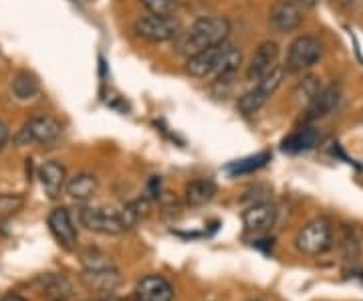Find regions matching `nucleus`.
Wrapping results in <instances>:
<instances>
[{"mask_svg":"<svg viewBox=\"0 0 363 301\" xmlns=\"http://www.w3.org/2000/svg\"><path fill=\"white\" fill-rule=\"evenodd\" d=\"M83 267L85 269H83L81 281L87 285V289L95 291V293L109 295L121 283L117 267L101 251H93L89 255H85Z\"/></svg>","mask_w":363,"mask_h":301,"instance_id":"2","label":"nucleus"},{"mask_svg":"<svg viewBox=\"0 0 363 301\" xmlns=\"http://www.w3.org/2000/svg\"><path fill=\"white\" fill-rule=\"evenodd\" d=\"M39 81H37V77L33 73H28V71H18L13 77V81H11V92L21 102L33 99L39 93Z\"/></svg>","mask_w":363,"mask_h":301,"instance_id":"20","label":"nucleus"},{"mask_svg":"<svg viewBox=\"0 0 363 301\" xmlns=\"http://www.w3.org/2000/svg\"><path fill=\"white\" fill-rule=\"evenodd\" d=\"M89 301H116L113 297H97V300H89Z\"/></svg>","mask_w":363,"mask_h":301,"instance_id":"29","label":"nucleus"},{"mask_svg":"<svg viewBox=\"0 0 363 301\" xmlns=\"http://www.w3.org/2000/svg\"><path fill=\"white\" fill-rule=\"evenodd\" d=\"M277 61H279V45L274 40H262L248 61L247 79L259 81L260 77H264L271 69L277 67Z\"/></svg>","mask_w":363,"mask_h":301,"instance_id":"9","label":"nucleus"},{"mask_svg":"<svg viewBox=\"0 0 363 301\" xmlns=\"http://www.w3.org/2000/svg\"><path fill=\"white\" fill-rule=\"evenodd\" d=\"M240 65H242V51L236 45L226 43L224 45V51H222L220 63H218L212 77L216 79V81H220V83L222 81H228V79H233L238 73Z\"/></svg>","mask_w":363,"mask_h":301,"instance_id":"18","label":"nucleus"},{"mask_svg":"<svg viewBox=\"0 0 363 301\" xmlns=\"http://www.w3.org/2000/svg\"><path fill=\"white\" fill-rule=\"evenodd\" d=\"M0 301H26L23 295H18V293H6L4 297H0Z\"/></svg>","mask_w":363,"mask_h":301,"instance_id":"27","label":"nucleus"},{"mask_svg":"<svg viewBox=\"0 0 363 301\" xmlns=\"http://www.w3.org/2000/svg\"><path fill=\"white\" fill-rule=\"evenodd\" d=\"M226 43H228V40H226ZM226 43H220V45H216V47H210V49H204V51L196 53L192 57H188V59H186V67H184L186 73L194 79L212 77L214 71H216V67L220 63L222 51H224V45H226Z\"/></svg>","mask_w":363,"mask_h":301,"instance_id":"12","label":"nucleus"},{"mask_svg":"<svg viewBox=\"0 0 363 301\" xmlns=\"http://www.w3.org/2000/svg\"><path fill=\"white\" fill-rule=\"evenodd\" d=\"M140 4H143L150 14L169 16L174 13V0H140Z\"/></svg>","mask_w":363,"mask_h":301,"instance_id":"25","label":"nucleus"},{"mask_svg":"<svg viewBox=\"0 0 363 301\" xmlns=\"http://www.w3.org/2000/svg\"><path fill=\"white\" fill-rule=\"evenodd\" d=\"M138 301H174V285L166 277L145 275L135 285Z\"/></svg>","mask_w":363,"mask_h":301,"instance_id":"14","label":"nucleus"},{"mask_svg":"<svg viewBox=\"0 0 363 301\" xmlns=\"http://www.w3.org/2000/svg\"><path fill=\"white\" fill-rule=\"evenodd\" d=\"M79 223L91 233H99V235H121L128 231L121 219V212L105 207H85L79 212Z\"/></svg>","mask_w":363,"mask_h":301,"instance_id":"7","label":"nucleus"},{"mask_svg":"<svg viewBox=\"0 0 363 301\" xmlns=\"http://www.w3.org/2000/svg\"><path fill=\"white\" fill-rule=\"evenodd\" d=\"M97 188H99V182H97L95 174H91V172H79L75 176H71L65 184L67 195L79 202H85L95 197Z\"/></svg>","mask_w":363,"mask_h":301,"instance_id":"16","label":"nucleus"},{"mask_svg":"<svg viewBox=\"0 0 363 301\" xmlns=\"http://www.w3.org/2000/svg\"><path fill=\"white\" fill-rule=\"evenodd\" d=\"M321 57H323V43L317 37L313 35L297 37L286 51L285 71L286 73H305L313 65H317Z\"/></svg>","mask_w":363,"mask_h":301,"instance_id":"4","label":"nucleus"},{"mask_svg":"<svg viewBox=\"0 0 363 301\" xmlns=\"http://www.w3.org/2000/svg\"><path fill=\"white\" fill-rule=\"evenodd\" d=\"M49 229H51L55 241L67 251H73L77 247V229L71 219V212L65 207H59L49 214Z\"/></svg>","mask_w":363,"mask_h":301,"instance_id":"10","label":"nucleus"},{"mask_svg":"<svg viewBox=\"0 0 363 301\" xmlns=\"http://www.w3.org/2000/svg\"><path fill=\"white\" fill-rule=\"evenodd\" d=\"M291 2H295L298 6H315L319 0H291Z\"/></svg>","mask_w":363,"mask_h":301,"instance_id":"28","label":"nucleus"},{"mask_svg":"<svg viewBox=\"0 0 363 301\" xmlns=\"http://www.w3.org/2000/svg\"><path fill=\"white\" fill-rule=\"evenodd\" d=\"M269 160H271V154H269V152H262V154H257V156H248L242 158V160H236L230 166H226V172H228L230 176L250 174V172L260 170L262 166H267Z\"/></svg>","mask_w":363,"mask_h":301,"instance_id":"22","label":"nucleus"},{"mask_svg":"<svg viewBox=\"0 0 363 301\" xmlns=\"http://www.w3.org/2000/svg\"><path fill=\"white\" fill-rule=\"evenodd\" d=\"M283 77H285V67L281 65H277L274 69H271L264 77H260L259 81H257V85L238 99V109H240V114H245V116H255L260 107L267 104L272 95H274V92L281 87Z\"/></svg>","mask_w":363,"mask_h":301,"instance_id":"5","label":"nucleus"},{"mask_svg":"<svg viewBox=\"0 0 363 301\" xmlns=\"http://www.w3.org/2000/svg\"><path fill=\"white\" fill-rule=\"evenodd\" d=\"M25 207V197L21 195H0V221H9Z\"/></svg>","mask_w":363,"mask_h":301,"instance_id":"24","label":"nucleus"},{"mask_svg":"<svg viewBox=\"0 0 363 301\" xmlns=\"http://www.w3.org/2000/svg\"><path fill=\"white\" fill-rule=\"evenodd\" d=\"M216 192H218V186L210 178L192 180V182L186 184V188H184V197H186V202L190 207H204L216 197Z\"/></svg>","mask_w":363,"mask_h":301,"instance_id":"17","label":"nucleus"},{"mask_svg":"<svg viewBox=\"0 0 363 301\" xmlns=\"http://www.w3.org/2000/svg\"><path fill=\"white\" fill-rule=\"evenodd\" d=\"M317 140H319V133L317 130H313V128H303V130H297L295 133H291L289 138H286L285 142H283V150L285 152H307V150H311L313 146L317 144Z\"/></svg>","mask_w":363,"mask_h":301,"instance_id":"21","label":"nucleus"},{"mask_svg":"<svg viewBox=\"0 0 363 301\" xmlns=\"http://www.w3.org/2000/svg\"><path fill=\"white\" fill-rule=\"evenodd\" d=\"M339 102V89L335 85H329L325 89H319V93L315 95L309 104V118L317 119L323 118L327 114H331L335 109V105Z\"/></svg>","mask_w":363,"mask_h":301,"instance_id":"19","label":"nucleus"},{"mask_svg":"<svg viewBox=\"0 0 363 301\" xmlns=\"http://www.w3.org/2000/svg\"><path fill=\"white\" fill-rule=\"evenodd\" d=\"M61 124L52 116H37V118L28 119L25 128L21 130L16 142L18 144H39L51 146L61 138Z\"/></svg>","mask_w":363,"mask_h":301,"instance_id":"8","label":"nucleus"},{"mask_svg":"<svg viewBox=\"0 0 363 301\" xmlns=\"http://www.w3.org/2000/svg\"><path fill=\"white\" fill-rule=\"evenodd\" d=\"M9 136H11V133H9V128L0 121V152L4 150V146L9 144Z\"/></svg>","mask_w":363,"mask_h":301,"instance_id":"26","label":"nucleus"},{"mask_svg":"<svg viewBox=\"0 0 363 301\" xmlns=\"http://www.w3.org/2000/svg\"><path fill=\"white\" fill-rule=\"evenodd\" d=\"M119 212H121V219H123L125 226L133 229L147 214V200L145 198H138V200L130 202L128 207H123V210H119Z\"/></svg>","mask_w":363,"mask_h":301,"instance_id":"23","label":"nucleus"},{"mask_svg":"<svg viewBox=\"0 0 363 301\" xmlns=\"http://www.w3.org/2000/svg\"><path fill=\"white\" fill-rule=\"evenodd\" d=\"M133 33L147 43H169V40L178 39L182 26L180 21L174 18L172 14L169 16L147 14V16H142L133 23Z\"/></svg>","mask_w":363,"mask_h":301,"instance_id":"6","label":"nucleus"},{"mask_svg":"<svg viewBox=\"0 0 363 301\" xmlns=\"http://www.w3.org/2000/svg\"><path fill=\"white\" fill-rule=\"evenodd\" d=\"M39 178L40 182H43L45 192L49 195V198H59V195L63 192V188H65L67 184L65 166H63L61 162H55V160L45 162V164L40 166Z\"/></svg>","mask_w":363,"mask_h":301,"instance_id":"15","label":"nucleus"},{"mask_svg":"<svg viewBox=\"0 0 363 301\" xmlns=\"http://www.w3.org/2000/svg\"><path fill=\"white\" fill-rule=\"evenodd\" d=\"M250 301H262V300H250Z\"/></svg>","mask_w":363,"mask_h":301,"instance_id":"30","label":"nucleus"},{"mask_svg":"<svg viewBox=\"0 0 363 301\" xmlns=\"http://www.w3.org/2000/svg\"><path fill=\"white\" fill-rule=\"evenodd\" d=\"M277 221V209L271 202H255L242 212V223L248 233L262 235L271 229Z\"/></svg>","mask_w":363,"mask_h":301,"instance_id":"13","label":"nucleus"},{"mask_svg":"<svg viewBox=\"0 0 363 301\" xmlns=\"http://www.w3.org/2000/svg\"><path fill=\"white\" fill-rule=\"evenodd\" d=\"M230 31H233V25L226 16H200L178 35L176 51L188 59L196 53L226 43Z\"/></svg>","mask_w":363,"mask_h":301,"instance_id":"1","label":"nucleus"},{"mask_svg":"<svg viewBox=\"0 0 363 301\" xmlns=\"http://www.w3.org/2000/svg\"><path fill=\"white\" fill-rule=\"evenodd\" d=\"M303 25V11L291 0H279L269 13V26L274 33H291Z\"/></svg>","mask_w":363,"mask_h":301,"instance_id":"11","label":"nucleus"},{"mask_svg":"<svg viewBox=\"0 0 363 301\" xmlns=\"http://www.w3.org/2000/svg\"><path fill=\"white\" fill-rule=\"evenodd\" d=\"M295 247L307 257H319L333 247V226L327 219H313L298 229Z\"/></svg>","mask_w":363,"mask_h":301,"instance_id":"3","label":"nucleus"}]
</instances>
